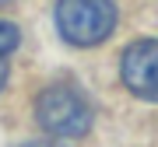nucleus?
Returning <instances> with one entry per match:
<instances>
[{"label":"nucleus","mask_w":158,"mask_h":147,"mask_svg":"<svg viewBox=\"0 0 158 147\" xmlns=\"http://www.w3.org/2000/svg\"><path fill=\"white\" fill-rule=\"evenodd\" d=\"M123 84L144 102H158V39H141L127 46L119 60Z\"/></svg>","instance_id":"7ed1b4c3"},{"label":"nucleus","mask_w":158,"mask_h":147,"mask_svg":"<svg viewBox=\"0 0 158 147\" xmlns=\"http://www.w3.org/2000/svg\"><path fill=\"white\" fill-rule=\"evenodd\" d=\"M21 46V32L14 28V25L0 21V88H4L7 81V60H11V53Z\"/></svg>","instance_id":"20e7f679"},{"label":"nucleus","mask_w":158,"mask_h":147,"mask_svg":"<svg viewBox=\"0 0 158 147\" xmlns=\"http://www.w3.org/2000/svg\"><path fill=\"white\" fill-rule=\"evenodd\" d=\"M56 28L70 46H98L116 28L113 0H56Z\"/></svg>","instance_id":"f257e3e1"},{"label":"nucleus","mask_w":158,"mask_h":147,"mask_svg":"<svg viewBox=\"0 0 158 147\" xmlns=\"http://www.w3.org/2000/svg\"><path fill=\"white\" fill-rule=\"evenodd\" d=\"M35 119L53 137H81L91 130V105L77 88L53 84L35 98Z\"/></svg>","instance_id":"f03ea898"},{"label":"nucleus","mask_w":158,"mask_h":147,"mask_svg":"<svg viewBox=\"0 0 158 147\" xmlns=\"http://www.w3.org/2000/svg\"><path fill=\"white\" fill-rule=\"evenodd\" d=\"M7 4H14V0H0V7H7Z\"/></svg>","instance_id":"423d86ee"},{"label":"nucleus","mask_w":158,"mask_h":147,"mask_svg":"<svg viewBox=\"0 0 158 147\" xmlns=\"http://www.w3.org/2000/svg\"><path fill=\"white\" fill-rule=\"evenodd\" d=\"M25 147H63V144H53V140H35V144H25Z\"/></svg>","instance_id":"39448f33"}]
</instances>
